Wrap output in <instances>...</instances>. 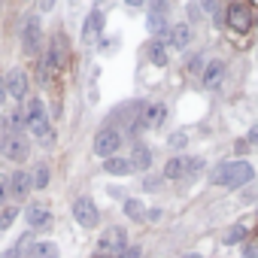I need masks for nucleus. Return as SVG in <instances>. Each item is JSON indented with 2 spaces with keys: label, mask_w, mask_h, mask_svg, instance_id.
Wrapping results in <instances>:
<instances>
[{
  "label": "nucleus",
  "mask_w": 258,
  "mask_h": 258,
  "mask_svg": "<svg viewBox=\"0 0 258 258\" xmlns=\"http://www.w3.org/2000/svg\"><path fill=\"white\" fill-rule=\"evenodd\" d=\"M164 118H167V106H164V103H152V106H146V112L140 115V127H161Z\"/></svg>",
  "instance_id": "nucleus-12"
},
{
  "label": "nucleus",
  "mask_w": 258,
  "mask_h": 258,
  "mask_svg": "<svg viewBox=\"0 0 258 258\" xmlns=\"http://www.w3.org/2000/svg\"><path fill=\"white\" fill-rule=\"evenodd\" d=\"M127 161H131V167H134V170H149V167H152V149H149V146H143V143H137Z\"/></svg>",
  "instance_id": "nucleus-14"
},
{
  "label": "nucleus",
  "mask_w": 258,
  "mask_h": 258,
  "mask_svg": "<svg viewBox=\"0 0 258 258\" xmlns=\"http://www.w3.org/2000/svg\"><path fill=\"white\" fill-rule=\"evenodd\" d=\"M103 170H106V173H112V176H127V173H134L131 161H127V158H118V155L106 158V161H103Z\"/></svg>",
  "instance_id": "nucleus-15"
},
{
  "label": "nucleus",
  "mask_w": 258,
  "mask_h": 258,
  "mask_svg": "<svg viewBox=\"0 0 258 258\" xmlns=\"http://www.w3.org/2000/svg\"><path fill=\"white\" fill-rule=\"evenodd\" d=\"M204 170V158H185V176H195Z\"/></svg>",
  "instance_id": "nucleus-25"
},
{
  "label": "nucleus",
  "mask_w": 258,
  "mask_h": 258,
  "mask_svg": "<svg viewBox=\"0 0 258 258\" xmlns=\"http://www.w3.org/2000/svg\"><path fill=\"white\" fill-rule=\"evenodd\" d=\"M225 76V64L222 61H210L207 70H204V88H216Z\"/></svg>",
  "instance_id": "nucleus-16"
},
{
  "label": "nucleus",
  "mask_w": 258,
  "mask_h": 258,
  "mask_svg": "<svg viewBox=\"0 0 258 258\" xmlns=\"http://www.w3.org/2000/svg\"><path fill=\"white\" fill-rule=\"evenodd\" d=\"M188 40H191V28H188V25H173V28H170V43H173V49H185Z\"/></svg>",
  "instance_id": "nucleus-17"
},
{
  "label": "nucleus",
  "mask_w": 258,
  "mask_h": 258,
  "mask_svg": "<svg viewBox=\"0 0 258 258\" xmlns=\"http://www.w3.org/2000/svg\"><path fill=\"white\" fill-rule=\"evenodd\" d=\"M37 46H40V16H28L22 28V49L28 55H37Z\"/></svg>",
  "instance_id": "nucleus-8"
},
{
  "label": "nucleus",
  "mask_w": 258,
  "mask_h": 258,
  "mask_svg": "<svg viewBox=\"0 0 258 258\" xmlns=\"http://www.w3.org/2000/svg\"><path fill=\"white\" fill-rule=\"evenodd\" d=\"M31 188H49V167H37V170H34Z\"/></svg>",
  "instance_id": "nucleus-23"
},
{
  "label": "nucleus",
  "mask_w": 258,
  "mask_h": 258,
  "mask_svg": "<svg viewBox=\"0 0 258 258\" xmlns=\"http://www.w3.org/2000/svg\"><path fill=\"white\" fill-rule=\"evenodd\" d=\"M185 143H188V137H185V134H182V131H179V134H173V137H170V146H173V149H182V146H185Z\"/></svg>",
  "instance_id": "nucleus-28"
},
{
  "label": "nucleus",
  "mask_w": 258,
  "mask_h": 258,
  "mask_svg": "<svg viewBox=\"0 0 258 258\" xmlns=\"http://www.w3.org/2000/svg\"><path fill=\"white\" fill-rule=\"evenodd\" d=\"M164 176H167V179L185 176V158H170V161L164 164Z\"/></svg>",
  "instance_id": "nucleus-21"
},
{
  "label": "nucleus",
  "mask_w": 258,
  "mask_h": 258,
  "mask_svg": "<svg viewBox=\"0 0 258 258\" xmlns=\"http://www.w3.org/2000/svg\"><path fill=\"white\" fill-rule=\"evenodd\" d=\"M7 198H10V182H7V176H0V204Z\"/></svg>",
  "instance_id": "nucleus-29"
},
{
  "label": "nucleus",
  "mask_w": 258,
  "mask_h": 258,
  "mask_svg": "<svg viewBox=\"0 0 258 258\" xmlns=\"http://www.w3.org/2000/svg\"><path fill=\"white\" fill-rule=\"evenodd\" d=\"M7 182H10V195H13L16 201H25V198L31 195V176H28L25 170H16Z\"/></svg>",
  "instance_id": "nucleus-11"
},
{
  "label": "nucleus",
  "mask_w": 258,
  "mask_h": 258,
  "mask_svg": "<svg viewBox=\"0 0 258 258\" xmlns=\"http://www.w3.org/2000/svg\"><path fill=\"white\" fill-rule=\"evenodd\" d=\"M124 216L134 219V222H143V219H146V207H143L137 198H127V201H124Z\"/></svg>",
  "instance_id": "nucleus-19"
},
{
  "label": "nucleus",
  "mask_w": 258,
  "mask_h": 258,
  "mask_svg": "<svg viewBox=\"0 0 258 258\" xmlns=\"http://www.w3.org/2000/svg\"><path fill=\"white\" fill-rule=\"evenodd\" d=\"M255 176V170H252V164L249 161H225V164H219L216 170H213V185H225V188H240V185H246L249 179Z\"/></svg>",
  "instance_id": "nucleus-1"
},
{
  "label": "nucleus",
  "mask_w": 258,
  "mask_h": 258,
  "mask_svg": "<svg viewBox=\"0 0 258 258\" xmlns=\"http://www.w3.org/2000/svg\"><path fill=\"white\" fill-rule=\"evenodd\" d=\"M149 61H152L155 67H164V64H167V49L161 46V40H152V43H149Z\"/></svg>",
  "instance_id": "nucleus-20"
},
{
  "label": "nucleus",
  "mask_w": 258,
  "mask_h": 258,
  "mask_svg": "<svg viewBox=\"0 0 258 258\" xmlns=\"http://www.w3.org/2000/svg\"><path fill=\"white\" fill-rule=\"evenodd\" d=\"M246 234H249V231H246V225H234V228H231V231L222 237V243H228V246H234V243H243V240H246Z\"/></svg>",
  "instance_id": "nucleus-22"
},
{
  "label": "nucleus",
  "mask_w": 258,
  "mask_h": 258,
  "mask_svg": "<svg viewBox=\"0 0 258 258\" xmlns=\"http://www.w3.org/2000/svg\"><path fill=\"white\" fill-rule=\"evenodd\" d=\"M182 258H204V255H198V252H188V255H182Z\"/></svg>",
  "instance_id": "nucleus-35"
},
{
  "label": "nucleus",
  "mask_w": 258,
  "mask_h": 258,
  "mask_svg": "<svg viewBox=\"0 0 258 258\" xmlns=\"http://www.w3.org/2000/svg\"><path fill=\"white\" fill-rule=\"evenodd\" d=\"M115 258H140V246H124Z\"/></svg>",
  "instance_id": "nucleus-27"
},
{
  "label": "nucleus",
  "mask_w": 258,
  "mask_h": 258,
  "mask_svg": "<svg viewBox=\"0 0 258 258\" xmlns=\"http://www.w3.org/2000/svg\"><path fill=\"white\" fill-rule=\"evenodd\" d=\"M94 258H112V255H100V252H97V255H94Z\"/></svg>",
  "instance_id": "nucleus-36"
},
{
  "label": "nucleus",
  "mask_w": 258,
  "mask_h": 258,
  "mask_svg": "<svg viewBox=\"0 0 258 258\" xmlns=\"http://www.w3.org/2000/svg\"><path fill=\"white\" fill-rule=\"evenodd\" d=\"M124 246H127V231L118 228V225L106 228V231L100 234V240H97V252H100V255H112V258H115Z\"/></svg>",
  "instance_id": "nucleus-3"
},
{
  "label": "nucleus",
  "mask_w": 258,
  "mask_h": 258,
  "mask_svg": "<svg viewBox=\"0 0 258 258\" xmlns=\"http://www.w3.org/2000/svg\"><path fill=\"white\" fill-rule=\"evenodd\" d=\"M40 10H43V13H49V10H55V4H52V0H43V4H40Z\"/></svg>",
  "instance_id": "nucleus-33"
},
{
  "label": "nucleus",
  "mask_w": 258,
  "mask_h": 258,
  "mask_svg": "<svg viewBox=\"0 0 258 258\" xmlns=\"http://www.w3.org/2000/svg\"><path fill=\"white\" fill-rule=\"evenodd\" d=\"M188 70H191V73H201V70H204V67H201V55H195V58L188 61Z\"/></svg>",
  "instance_id": "nucleus-30"
},
{
  "label": "nucleus",
  "mask_w": 258,
  "mask_h": 258,
  "mask_svg": "<svg viewBox=\"0 0 258 258\" xmlns=\"http://www.w3.org/2000/svg\"><path fill=\"white\" fill-rule=\"evenodd\" d=\"M28 258H58V246H55V243H49V240L34 243V246L28 249Z\"/></svg>",
  "instance_id": "nucleus-18"
},
{
  "label": "nucleus",
  "mask_w": 258,
  "mask_h": 258,
  "mask_svg": "<svg viewBox=\"0 0 258 258\" xmlns=\"http://www.w3.org/2000/svg\"><path fill=\"white\" fill-rule=\"evenodd\" d=\"M164 10H167L164 4H152V7H149V16H146V28H149L152 34H164V31H167V19L161 16Z\"/></svg>",
  "instance_id": "nucleus-13"
},
{
  "label": "nucleus",
  "mask_w": 258,
  "mask_h": 258,
  "mask_svg": "<svg viewBox=\"0 0 258 258\" xmlns=\"http://www.w3.org/2000/svg\"><path fill=\"white\" fill-rule=\"evenodd\" d=\"M118 146H121V134L115 131V127H103V131L94 137V152L100 158H112Z\"/></svg>",
  "instance_id": "nucleus-5"
},
{
  "label": "nucleus",
  "mask_w": 258,
  "mask_h": 258,
  "mask_svg": "<svg viewBox=\"0 0 258 258\" xmlns=\"http://www.w3.org/2000/svg\"><path fill=\"white\" fill-rule=\"evenodd\" d=\"M25 219H28V225L37 228V231H49V228H52V213H49V207H43V204H31V207L25 210Z\"/></svg>",
  "instance_id": "nucleus-10"
},
{
  "label": "nucleus",
  "mask_w": 258,
  "mask_h": 258,
  "mask_svg": "<svg viewBox=\"0 0 258 258\" xmlns=\"http://www.w3.org/2000/svg\"><path fill=\"white\" fill-rule=\"evenodd\" d=\"M243 258H258V246H246L243 249Z\"/></svg>",
  "instance_id": "nucleus-31"
},
{
  "label": "nucleus",
  "mask_w": 258,
  "mask_h": 258,
  "mask_svg": "<svg viewBox=\"0 0 258 258\" xmlns=\"http://www.w3.org/2000/svg\"><path fill=\"white\" fill-rule=\"evenodd\" d=\"M103 25H106V16L100 10H91L82 22V43H97V37L103 34Z\"/></svg>",
  "instance_id": "nucleus-7"
},
{
  "label": "nucleus",
  "mask_w": 258,
  "mask_h": 258,
  "mask_svg": "<svg viewBox=\"0 0 258 258\" xmlns=\"http://www.w3.org/2000/svg\"><path fill=\"white\" fill-rule=\"evenodd\" d=\"M28 240H31V237H28V234H25V237H22V240H19V243H16V246H13V249H7V252H4V258H19V252H22V246H25V243H28Z\"/></svg>",
  "instance_id": "nucleus-26"
},
{
  "label": "nucleus",
  "mask_w": 258,
  "mask_h": 258,
  "mask_svg": "<svg viewBox=\"0 0 258 258\" xmlns=\"http://www.w3.org/2000/svg\"><path fill=\"white\" fill-rule=\"evenodd\" d=\"M249 140H252V143H258V124H255L252 131H249Z\"/></svg>",
  "instance_id": "nucleus-34"
},
{
  "label": "nucleus",
  "mask_w": 258,
  "mask_h": 258,
  "mask_svg": "<svg viewBox=\"0 0 258 258\" xmlns=\"http://www.w3.org/2000/svg\"><path fill=\"white\" fill-rule=\"evenodd\" d=\"M7 103V85H4V79H0V106Z\"/></svg>",
  "instance_id": "nucleus-32"
},
{
  "label": "nucleus",
  "mask_w": 258,
  "mask_h": 258,
  "mask_svg": "<svg viewBox=\"0 0 258 258\" xmlns=\"http://www.w3.org/2000/svg\"><path fill=\"white\" fill-rule=\"evenodd\" d=\"M252 16H255V10L249 4H231L228 7V28L237 34H246L252 28Z\"/></svg>",
  "instance_id": "nucleus-4"
},
{
  "label": "nucleus",
  "mask_w": 258,
  "mask_h": 258,
  "mask_svg": "<svg viewBox=\"0 0 258 258\" xmlns=\"http://www.w3.org/2000/svg\"><path fill=\"white\" fill-rule=\"evenodd\" d=\"M19 219V210L16 207H10V210H4L0 213V231H7V228H13V222Z\"/></svg>",
  "instance_id": "nucleus-24"
},
{
  "label": "nucleus",
  "mask_w": 258,
  "mask_h": 258,
  "mask_svg": "<svg viewBox=\"0 0 258 258\" xmlns=\"http://www.w3.org/2000/svg\"><path fill=\"white\" fill-rule=\"evenodd\" d=\"M73 219H76L82 228H94L97 219H100L94 201H91V198H76V201H73Z\"/></svg>",
  "instance_id": "nucleus-6"
},
{
  "label": "nucleus",
  "mask_w": 258,
  "mask_h": 258,
  "mask_svg": "<svg viewBox=\"0 0 258 258\" xmlns=\"http://www.w3.org/2000/svg\"><path fill=\"white\" fill-rule=\"evenodd\" d=\"M0 152H4L7 161L22 164V161H28V155H31V143H28V137H25L22 131H19V134H7L4 140H0Z\"/></svg>",
  "instance_id": "nucleus-2"
},
{
  "label": "nucleus",
  "mask_w": 258,
  "mask_h": 258,
  "mask_svg": "<svg viewBox=\"0 0 258 258\" xmlns=\"http://www.w3.org/2000/svg\"><path fill=\"white\" fill-rule=\"evenodd\" d=\"M4 85H7V97H13V100H25L28 97V76H25V70H10Z\"/></svg>",
  "instance_id": "nucleus-9"
}]
</instances>
